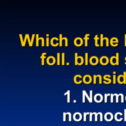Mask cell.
Masks as SVG:
<instances>
[{
	"label": "cell",
	"mask_w": 126,
	"mask_h": 126,
	"mask_svg": "<svg viewBox=\"0 0 126 126\" xmlns=\"http://www.w3.org/2000/svg\"><path fill=\"white\" fill-rule=\"evenodd\" d=\"M93 80V79L92 78V76L90 75H86L83 76L82 80L84 84L89 85V84H90L92 83Z\"/></svg>",
	"instance_id": "1"
},
{
	"label": "cell",
	"mask_w": 126,
	"mask_h": 126,
	"mask_svg": "<svg viewBox=\"0 0 126 126\" xmlns=\"http://www.w3.org/2000/svg\"><path fill=\"white\" fill-rule=\"evenodd\" d=\"M89 63L92 66H97L100 63V59H99L97 56H93L89 59Z\"/></svg>",
	"instance_id": "2"
},
{
	"label": "cell",
	"mask_w": 126,
	"mask_h": 126,
	"mask_svg": "<svg viewBox=\"0 0 126 126\" xmlns=\"http://www.w3.org/2000/svg\"><path fill=\"white\" fill-rule=\"evenodd\" d=\"M110 63V60L109 58H108L107 56H103L101 57L100 59V63L102 65V66H107L109 65V64Z\"/></svg>",
	"instance_id": "3"
},
{
	"label": "cell",
	"mask_w": 126,
	"mask_h": 126,
	"mask_svg": "<svg viewBox=\"0 0 126 126\" xmlns=\"http://www.w3.org/2000/svg\"><path fill=\"white\" fill-rule=\"evenodd\" d=\"M74 44L75 45V46H76V47H81L83 43H84V41L83 40L80 38V37H77L76 38L75 40H74Z\"/></svg>",
	"instance_id": "4"
},
{
	"label": "cell",
	"mask_w": 126,
	"mask_h": 126,
	"mask_svg": "<svg viewBox=\"0 0 126 126\" xmlns=\"http://www.w3.org/2000/svg\"><path fill=\"white\" fill-rule=\"evenodd\" d=\"M46 63L49 66H54L56 63V60L54 56H49L46 59Z\"/></svg>",
	"instance_id": "5"
},
{
	"label": "cell",
	"mask_w": 126,
	"mask_h": 126,
	"mask_svg": "<svg viewBox=\"0 0 126 126\" xmlns=\"http://www.w3.org/2000/svg\"><path fill=\"white\" fill-rule=\"evenodd\" d=\"M83 118L82 115L80 112H76L73 115V119L76 122H80L82 121Z\"/></svg>",
	"instance_id": "6"
},
{
	"label": "cell",
	"mask_w": 126,
	"mask_h": 126,
	"mask_svg": "<svg viewBox=\"0 0 126 126\" xmlns=\"http://www.w3.org/2000/svg\"><path fill=\"white\" fill-rule=\"evenodd\" d=\"M114 116L111 112H107L104 114V119L107 122H111L113 121Z\"/></svg>",
	"instance_id": "7"
},
{
	"label": "cell",
	"mask_w": 126,
	"mask_h": 126,
	"mask_svg": "<svg viewBox=\"0 0 126 126\" xmlns=\"http://www.w3.org/2000/svg\"><path fill=\"white\" fill-rule=\"evenodd\" d=\"M87 98V100H88L89 102L90 103H93V101H92L90 99V97H89V96L88 95L87 93H86L85 90H83L82 91V102L83 103H85V98Z\"/></svg>",
	"instance_id": "8"
},
{
	"label": "cell",
	"mask_w": 126,
	"mask_h": 126,
	"mask_svg": "<svg viewBox=\"0 0 126 126\" xmlns=\"http://www.w3.org/2000/svg\"><path fill=\"white\" fill-rule=\"evenodd\" d=\"M94 99V101L96 102H97L98 103H100L102 102L103 100V96L101 94H97L95 95Z\"/></svg>",
	"instance_id": "9"
},
{
	"label": "cell",
	"mask_w": 126,
	"mask_h": 126,
	"mask_svg": "<svg viewBox=\"0 0 126 126\" xmlns=\"http://www.w3.org/2000/svg\"><path fill=\"white\" fill-rule=\"evenodd\" d=\"M111 77V76L110 75H104L103 77V78L104 79V80H105V81H103V83L106 85L110 84L112 83V80L110 79Z\"/></svg>",
	"instance_id": "10"
},
{
	"label": "cell",
	"mask_w": 126,
	"mask_h": 126,
	"mask_svg": "<svg viewBox=\"0 0 126 126\" xmlns=\"http://www.w3.org/2000/svg\"><path fill=\"white\" fill-rule=\"evenodd\" d=\"M110 44L112 47H117L119 44V41L117 38L113 37L110 41Z\"/></svg>",
	"instance_id": "11"
},
{
	"label": "cell",
	"mask_w": 126,
	"mask_h": 126,
	"mask_svg": "<svg viewBox=\"0 0 126 126\" xmlns=\"http://www.w3.org/2000/svg\"><path fill=\"white\" fill-rule=\"evenodd\" d=\"M82 78V76L81 75H77L76 76H74V82L75 83V84H77V85H80L83 82V80H79L78 81V79H81Z\"/></svg>",
	"instance_id": "12"
},
{
	"label": "cell",
	"mask_w": 126,
	"mask_h": 126,
	"mask_svg": "<svg viewBox=\"0 0 126 126\" xmlns=\"http://www.w3.org/2000/svg\"><path fill=\"white\" fill-rule=\"evenodd\" d=\"M99 78V84L101 85L102 84V76L101 75H94L93 76V82L94 84H97V79Z\"/></svg>",
	"instance_id": "13"
},
{
	"label": "cell",
	"mask_w": 126,
	"mask_h": 126,
	"mask_svg": "<svg viewBox=\"0 0 126 126\" xmlns=\"http://www.w3.org/2000/svg\"><path fill=\"white\" fill-rule=\"evenodd\" d=\"M55 41H59V39L57 38V37H54L52 38L51 39V40H50V44L51 45V46H52L53 47H56L57 46H58L59 45V43H55L54 42Z\"/></svg>",
	"instance_id": "14"
},
{
	"label": "cell",
	"mask_w": 126,
	"mask_h": 126,
	"mask_svg": "<svg viewBox=\"0 0 126 126\" xmlns=\"http://www.w3.org/2000/svg\"><path fill=\"white\" fill-rule=\"evenodd\" d=\"M84 59L83 58V57L81 56H79L78 57V58H77V65L78 66H82L83 65L84 63Z\"/></svg>",
	"instance_id": "15"
},
{
	"label": "cell",
	"mask_w": 126,
	"mask_h": 126,
	"mask_svg": "<svg viewBox=\"0 0 126 126\" xmlns=\"http://www.w3.org/2000/svg\"><path fill=\"white\" fill-rule=\"evenodd\" d=\"M118 115H121V116H123V114L121 113V112H117L115 115H114V118H115V120L117 121V122H120L121 121H123V119L122 118H120L119 119L118 118Z\"/></svg>",
	"instance_id": "16"
},
{
	"label": "cell",
	"mask_w": 126,
	"mask_h": 126,
	"mask_svg": "<svg viewBox=\"0 0 126 126\" xmlns=\"http://www.w3.org/2000/svg\"><path fill=\"white\" fill-rule=\"evenodd\" d=\"M109 60H110V63L111 64V65L116 66L117 65V64H116V56H113L111 57Z\"/></svg>",
	"instance_id": "17"
},
{
	"label": "cell",
	"mask_w": 126,
	"mask_h": 126,
	"mask_svg": "<svg viewBox=\"0 0 126 126\" xmlns=\"http://www.w3.org/2000/svg\"><path fill=\"white\" fill-rule=\"evenodd\" d=\"M117 82L119 84H124V76L123 75H119L117 77Z\"/></svg>",
	"instance_id": "18"
},
{
	"label": "cell",
	"mask_w": 126,
	"mask_h": 126,
	"mask_svg": "<svg viewBox=\"0 0 126 126\" xmlns=\"http://www.w3.org/2000/svg\"><path fill=\"white\" fill-rule=\"evenodd\" d=\"M90 35V34H85V37L84 38V41H85L84 44H85V47H88V40H90V38H89Z\"/></svg>",
	"instance_id": "19"
},
{
	"label": "cell",
	"mask_w": 126,
	"mask_h": 126,
	"mask_svg": "<svg viewBox=\"0 0 126 126\" xmlns=\"http://www.w3.org/2000/svg\"><path fill=\"white\" fill-rule=\"evenodd\" d=\"M47 55V53L46 52H43L42 53V56H41V58L42 59V65L44 66L45 65V61L44 60L46 58V55Z\"/></svg>",
	"instance_id": "20"
},
{
	"label": "cell",
	"mask_w": 126,
	"mask_h": 126,
	"mask_svg": "<svg viewBox=\"0 0 126 126\" xmlns=\"http://www.w3.org/2000/svg\"><path fill=\"white\" fill-rule=\"evenodd\" d=\"M65 96H67V102L69 103L70 102V90H68L66 93L64 94Z\"/></svg>",
	"instance_id": "21"
},
{
	"label": "cell",
	"mask_w": 126,
	"mask_h": 126,
	"mask_svg": "<svg viewBox=\"0 0 126 126\" xmlns=\"http://www.w3.org/2000/svg\"><path fill=\"white\" fill-rule=\"evenodd\" d=\"M99 38L98 37V35L96 34L95 35V37L94 38V40H95V45L96 47H100V45L98 43V41L99 40Z\"/></svg>",
	"instance_id": "22"
},
{
	"label": "cell",
	"mask_w": 126,
	"mask_h": 126,
	"mask_svg": "<svg viewBox=\"0 0 126 126\" xmlns=\"http://www.w3.org/2000/svg\"><path fill=\"white\" fill-rule=\"evenodd\" d=\"M35 39H36V46L39 47V42L41 40L40 38L39 37V34H35Z\"/></svg>",
	"instance_id": "23"
},
{
	"label": "cell",
	"mask_w": 126,
	"mask_h": 126,
	"mask_svg": "<svg viewBox=\"0 0 126 126\" xmlns=\"http://www.w3.org/2000/svg\"><path fill=\"white\" fill-rule=\"evenodd\" d=\"M85 64L86 66H88V53L86 52L85 54Z\"/></svg>",
	"instance_id": "24"
},
{
	"label": "cell",
	"mask_w": 126,
	"mask_h": 126,
	"mask_svg": "<svg viewBox=\"0 0 126 126\" xmlns=\"http://www.w3.org/2000/svg\"><path fill=\"white\" fill-rule=\"evenodd\" d=\"M25 35L27 37V40L28 41V42H29V46L30 47H32L33 46V44L32 43V42L30 40V35L29 34H26Z\"/></svg>",
	"instance_id": "25"
},
{
	"label": "cell",
	"mask_w": 126,
	"mask_h": 126,
	"mask_svg": "<svg viewBox=\"0 0 126 126\" xmlns=\"http://www.w3.org/2000/svg\"><path fill=\"white\" fill-rule=\"evenodd\" d=\"M63 35L62 34H59V46L60 47H62L63 46V41L64 40L63 39Z\"/></svg>",
	"instance_id": "26"
},
{
	"label": "cell",
	"mask_w": 126,
	"mask_h": 126,
	"mask_svg": "<svg viewBox=\"0 0 126 126\" xmlns=\"http://www.w3.org/2000/svg\"><path fill=\"white\" fill-rule=\"evenodd\" d=\"M65 53L63 52L62 53V65L63 66H65Z\"/></svg>",
	"instance_id": "27"
},
{
	"label": "cell",
	"mask_w": 126,
	"mask_h": 126,
	"mask_svg": "<svg viewBox=\"0 0 126 126\" xmlns=\"http://www.w3.org/2000/svg\"><path fill=\"white\" fill-rule=\"evenodd\" d=\"M100 41H101V43H100V46L101 47L103 46V34H101V38H100Z\"/></svg>",
	"instance_id": "28"
},
{
	"label": "cell",
	"mask_w": 126,
	"mask_h": 126,
	"mask_svg": "<svg viewBox=\"0 0 126 126\" xmlns=\"http://www.w3.org/2000/svg\"><path fill=\"white\" fill-rule=\"evenodd\" d=\"M57 64L58 66L60 65V53H57Z\"/></svg>",
	"instance_id": "29"
},
{
	"label": "cell",
	"mask_w": 126,
	"mask_h": 126,
	"mask_svg": "<svg viewBox=\"0 0 126 126\" xmlns=\"http://www.w3.org/2000/svg\"><path fill=\"white\" fill-rule=\"evenodd\" d=\"M116 66L119 65V53H116Z\"/></svg>",
	"instance_id": "30"
},
{
	"label": "cell",
	"mask_w": 126,
	"mask_h": 126,
	"mask_svg": "<svg viewBox=\"0 0 126 126\" xmlns=\"http://www.w3.org/2000/svg\"><path fill=\"white\" fill-rule=\"evenodd\" d=\"M93 113V115H95V121L97 122L98 121V116L99 115H100V113L99 112L98 113H96V112H93L92 113Z\"/></svg>",
	"instance_id": "31"
},
{
	"label": "cell",
	"mask_w": 126,
	"mask_h": 126,
	"mask_svg": "<svg viewBox=\"0 0 126 126\" xmlns=\"http://www.w3.org/2000/svg\"><path fill=\"white\" fill-rule=\"evenodd\" d=\"M111 96L110 94H104V102L105 103H107V97L109 96Z\"/></svg>",
	"instance_id": "32"
},
{
	"label": "cell",
	"mask_w": 126,
	"mask_h": 126,
	"mask_svg": "<svg viewBox=\"0 0 126 126\" xmlns=\"http://www.w3.org/2000/svg\"><path fill=\"white\" fill-rule=\"evenodd\" d=\"M104 40L106 41V47H109V39L108 38H104Z\"/></svg>",
	"instance_id": "33"
},
{
	"label": "cell",
	"mask_w": 126,
	"mask_h": 126,
	"mask_svg": "<svg viewBox=\"0 0 126 126\" xmlns=\"http://www.w3.org/2000/svg\"><path fill=\"white\" fill-rule=\"evenodd\" d=\"M19 35L21 43V45L23 47V44H24V40H23V35H22V34H19Z\"/></svg>",
	"instance_id": "34"
},
{
	"label": "cell",
	"mask_w": 126,
	"mask_h": 126,
	"mask_svg": "<svg viewBox=\"0 0 126 126\" xmlns=\"http://www.w3.org/2000/svg\"><path fill=\"white\" fill-rule=\"evenodd\" d=\"M78 53L77 52L75 53V65L76 66H78L77 65V58H78Z\"/></svg>",
	"instance_id": "35"
},
{
	"label": "cell",
	"mask_w": 126,
	"mask_h": 126,
	"mask_svg": "<svg viewBox=\"0 0 126 126\" xmlns=\"http://www.w3.org/2000/svg\"><path fill=\"white\" fill-rule=\"evenodd\" d=\"M124 76V84H126V71H124L123 73Z\"/></svg>",
	"instance_id": "36"
},
{
	"label": "cell",
	"mask_w": 126,
	"mask_h": 126,
	"mask_svg": "<svg viewBox=\"0 0 126 126\" xmlns=\"http://www.w3.org/2000/svg\"><path fill=\"white\" fill-rule=\"evenodd\" d=\"M114 95L116 97V103H119V97L120 96V94H114Z\"/></svg>",
	"instance_id": "37"
},
{
	"label": "cell",
	"mask_w": 126,
	"mask_h": 126,
	"mask_svg": "<svg viewBox=\"0 0 126 126\" xmlns=\"http://www.w3.org/2000/svg\"><path fill=\"white\" fill-rule=\"evenodd\" d=\"M63 39L65 41V46L66 47H68V39L67 38L64 37L63 38Z\"/></svg>",
	"instance_id": "38"
},
{
	"label": "cell",
	"mask_w": 126,
	"mask_h": 126,
	"mask_svg": "<svg viewBox=\"0 0 126 126\" xmlns=\"http://www.w3.org/2000/svg\"><path fill=\"white\" fill-rule=\"evenodd\" d=\"M66 113H67V114L68 115V116H69V119H68L69 122H72V116H71V113H70V112H67Z\"/></svg>",
	"instance_id": "39"
},
{
	"label": "cell",
	"mask_w": 126,
	"mask_h": 126,
	"mask_svg": "<svg viewBox=\"0 0 126 126\" xmlns=\"http://www.w3.org/2000/svg\"><path fill=\"white\" fill-rule=\"evenodd\" d=\"M113 84H116V76L113 75Z\"/></svg>",
	"instance_id": "40"
},
{
	"label": "cell",
	"mask_w": 126,
	"mask_h": 126,
	"mask_svg": "<svg viewBox=\"0 0 126 126\" xmlns=\"http://www.w3.org/2000/svg\"><path fill=\"white\" fill-rule=\"evenodd\" d=\"M87 113L84 112V115H83V121L84 122H87Z\"/></svg>",
	"instance_id": "41"
},
{
	"label": "cell",
	"mask_w": 126,
	"mask_h": 126,
	"mask_svg": "<svg viewBox=\"0 0 126 126\" xmlns=\"http://www.w3.org/2000/svg\"><path fill=\"white\" fill-rule=\"evenodd\" d=\"M89 115H90V120H89V121H90V122H92V121H93V115L92 113V112H90Z\"/></svg>",
	"instance_id": "42"
},
{
	"label": "cell",
	"mask_w": 126,
	"mask_h": 126,
	"mask_svg": "<svg viewBox=\"0 0 126 126\" xmlns=\"http://www.w3.org/2000/svg\"><path fill=\"white\" fill-rule=\"evenodd\" d=\"M67 114L66 112H64L63 113V121L64 122H66L67 121V120H66V116H67Z\"/></svg>",
	"instance_id": "43"
},
{
	"label": "cell",
	"mask_w": 126,
	"mask_h": 126,
	"mask_svg": "<svg viewBox=\"0 0 126 126\" xmlns=\"http://www.w3.org/2000/svg\"><path fill=\"white\" fill-rule=\"evenodd\" d=\"M114 97V94H111V96H110V97H111V99H110V102H111V103H113L114 102V100H113Z\"/></svg>",
	"instance_id": "44"
},
{
	"label": "cell",
	"mask_w": 126,
	"mask_h": 126,
	"mask_svg": "<svg viewBox=\"0 0 126 126\" xmlns=\"http://www.w3.org/2000/svg\"><path fill=\"white\" fill-rule=\"evenodd\" d=\"M46 45L47 47H49V38H46Z\"/></svg>",
	"instance_id": "45"
},
{
	"label": "cell",
	"mask_w": 126,
	"mask_h": 126,
	"mask_svg": "<svg viewBox=\"0 0 126 126\" xmlns=\"http://www.w3.org/2000/svg\"><path fill=\"white\" fill-rule=\"evenodd\" d=\"M120 96L121 97V103L124 102V95L123 94H119Z\"/></svg>",
	"instance_id": "46"
},
{
	"label": "cell",
	"mask_w": 126,
	"mask_h": 126,
	"mask_svg": "<svg viewBox=\"0 0 126 126\" xmlns=\"http://www.w3.org/2000/svg\"><path fill=\"white\" fill-rule=\"evenodd\" d=\"M90 99L92 101H93V91L92 90H90Z\"/></svg>",
	"instance_id": "47"
},
{
	"label": "cell",
	"mask_w": 126,
	"mask_h": 126,
	"mask_svg": "<svg viewBox=\"0 0 126 126\" xmlns=\"http://www.w3.org/2000/svg\"><path fill=\"white\" fill-rule=\"evenodd\" d=\"M100 115V121L103 122V115L101 112H99Z\"/></svg>",
	"instance_id": "48"
},
{
	"label": "cell",
	"mask_w": 126,
	"mask_h": 126,
	"mask_svg": "<svg viewBox=\"0 0 126 126\" xmlns=\"http://www.w3.org/2000/svg\"><path fill=\"white\" fill-rule=\"evenodd\" d=\"M124 121L126 122V109H124Z\"/></svg>",
	"instance_id": "49"
},
{
	"label": "cell",
	"mask_w": 126,
	"mask_h": 126,
	"mask_svg": "<svg viewBox=\"0 0 126 126\" xmlns=\"http://www.w3.org/2000/svg\"><path fill=\"white\" fill-rule=\"evenodd\" d=\"M113 73V75H116V71H114Z\"/></svg>",
	"instance_id": "50"
},
{
	"label": "cell",
	"mask_w": 126,
	"mask_h": 126,
	"mask_svg": "<svg viewBox=\"0 0 126 126\" xmlns=\"http://www.w3.org/2000/svg\"><path fill=\"white\" fill-rule=\"evenodd\" d=\"M46 38H49V34H46Z\"/></svg>",
	"instance_id": "51"
},
{
	"label": "cell",
	"mask_w": 126,
	"mask_h": 126,
	"mask_svg": "<svg viewBox=\"0 0 126 126\" xmlns=\"http://www.w3.org/2000/svg\"><path fill=\"white\" fill-rule=\"evenodd\" d=\"M125 61H126V57H125ZM125 65H126V63H125Z\"/></svg>",
	"instance_id": "52"
},
{
	"label": "cell",
	"mask_w": 126,
	"mask_h": 126,
	"mask_svg": "<svg viewBox=\"0 0 126 126\" xmlns=\"http://www.w3.org/2000/svg\"><path fill=\"white\" fill-rule=\"evenodd\" d=\"M67 65H69V63H67Z\"/></svg>",
	"instance_id": "53"
},
{
	"label": "cell",
	"mask_w": 126,
	"mask_h": 126,
	"mask_svg": "<svg viewBox=\"0 0 126 126\" xmlns=\"http://www.w3.org/2000/svg\"><path fill=\"white\" fill-rule=\"evenodd\" d=\"M76 101H74V103H76Z\"/></svg>",
	"instance_id": "54"
},
{
	"label": "cell",
	"mask_w": 126,
	"mask_h": 126,
	"mask_svg": "<svg viewBox=\"0 0 126 126\" xmlns=\"http://www.w3.org/2000/svg\"><path fill=\"white\" fill-rule=\"evenodd\" d=\"M125 99H126V97H125Z\"/></svg>",
	"instance_id": "55"
},
{
	"label": "cell",
	"mask_w": 126,
	"mask_h": 126,
	"mask_svg": "<svg viewBox=\"0 0 126 126\" xmlns=\"http://www.w3.org/2000/svg\"></svg>",
	"instance_id": "56"
}]
</instances>
